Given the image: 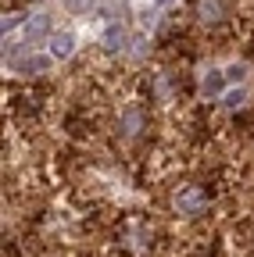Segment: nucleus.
Here are the masks:
<instances>
[{
  "mask_svg": "<svg viewBox=\"0 0 254 257\" xmlns=\"http://www.w3.org/2000/svg\"><path fill=\"white\" fill-rule=\"evenodd\" d=\"M118 246L129 253V257H147L154 250V229L143 218H129L118 229Z\"/></svg>",
  "mask_w": 254,
  "mask_h": 257,
  "instance_id": "f257e3e1",
  "label": "nucleus"
},
{
  "mask_svg": "<svg viewBox=\"0 0 254 257\" xmlns=\"http://www.w3.org/2000/svg\"><path fill=\"white\" fill-rule=\"evenodd\" d=\"M172 211L176 218H201L208 211V193L204 186H194V182H186L172 193Z\"/></svg>",
  "mask_w": 254,
  "mask_h": 257,
  "instance_id": "f03ea898",
  "label": "nucleus"
},
{
  "mask_svg": "<svg viewBox=\"0 0 254 257\" xmlns=\"http://www.w3.org/2000/svg\"><path fill=\"white\" fill-rule=\"evenodd\" d=\"M143 128H147V114H143L140 104L122 107V114H118V136H122V140H136Z\"/></svg>",
  "mask_w": 254,
  "mask_h": 257,
  "instance_id": "7ed1b4c3",
  "label": "nucleus"
},
{
  "mask_svg": "<svg viewBox=\"0 0 254 257\" xmlns=\"http://www.w3.org/2000/svg\"><path fill=\"white\" fill-rule=\"evenodd\" d=\"M226 15H229V8H226V0H194V18H197V25H222L226 22Z\"/></svg>",
  "mask_w": 254,
  "mask_h": 257,
  "instance_id": "20e7f679",
  "label": "nucleus"
},
{
  "mask_svg": "<svg viewBox=\"0 0 254 257\" xmlns=\"http://www.w3.org/2000/svg\"><path fill=\"white\" fill-rule=\"evenodd\" d=\"M226 86H233V82L226 79L222 68H204L201 72V96L204 100H218V96L226 93Z\"/></svg>",
  "mask_w": 254,
  "mask_h": 257,
  "instance_id": "39448f33",
  "label": "nucleus"
},
{
  "mask_svg": "<svg viewBox=\"0 0 254 257\" xmlns=\"http://www.w3.org/2000/svg\"><path fill=\"white\" fill-rule=\"evenodd\" d=\"M54 61H65L72 50H75V32L72 29H54V36L47 40V47H43Z\"/></svg>",
  "mask_w": 254,
  "mask_h": 257,
  "instance_id": "423d86ee",
  "label": "nucleus"
},
{
  "mask_svg": "<svg viewBox=\"0 0 254 257\" xmlns=\"http://www.w3.org/2000/svg\"><path fill=\"white\" fill-rule=\"evenodd\" d=\"M247 100H250L247 82H233V86H226V93L218 96V104L226 107V111H243V107H247Z\"/></svg>",
  "mask_w": 254,
  "mask_h": 257,
  "instance_id": "0eeeda50",
  "label": "nucleus"
},
{
  "mask_svg": "<svg viewBox=\"0 0 254 257\" xmlns=\"http://www.w3.org/2000/svg\"><path fill=\"white\" fill-rule=\"evenodd\" d=\"M150 96L157 104H168L172 96H176V86H172V75L168 72H154V79H150Z\"/></svg>",
  "mask_w": 254,
  "mask_h": 257,
  "instance_id": "6e6552de",
  "label": "nucleus"
},
{
  "mask_svg": "<svg viewBox=\"0 0 254 257\" xmlns=\"http://www.w3.org/2000/svg\"><path fill=\"white\" fill-rule=\"evenodd\" d=\"M176 0H154V8H172Z\"/></svg>",
  "mask_w": 254,
  "mask_h": 257,
  "instance_id": "1a4fd4ad",
  "label": "nucleus"
}]
</instances>
